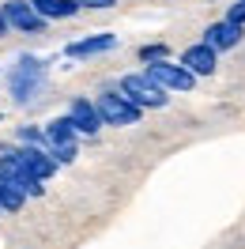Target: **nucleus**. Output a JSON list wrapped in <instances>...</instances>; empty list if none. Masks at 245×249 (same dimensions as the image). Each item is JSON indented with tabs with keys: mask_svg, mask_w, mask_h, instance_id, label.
Returning a JSON list of instances; mask_svg holds the SVG:
<instances>
[{
	"mask_svg": "<svg viewBox=\"0 0 245 249\" xmlns=\"http://www.w3.org/2000/svg\"><path fill=\"white\" fill-rule=\"evenodd\" d=\"M94 109H98L102 124H113V128H128V124H136L143 117V109L136 102H128L117 87H102L94 94Z\"/></svg>",
	"mask_w": 245,
	"mask_h": 249,
	"instance_id": "obj_1",
	"label": "nucleus"
},
{
	"mask_svg": "<svg viewBox=\"0 0 245 249\" xmlns=\"http://www.w3.org/2000/svg\"><path fill=\"white\" fill-rule=\"evenodd\" d=\"M143 76L151 79L155 87H162L166 94H189L196 87V76L181 61H151V64H143Z\"/></svg>",
	"mask_w": 245,
	"mask_h": 249,
	"instance_id": "obj_2",
	"label": "nucleus"
},
{
	"mask_svg": "<svg viewBox=\"0 0 245 249\" xmlns=\"http://www.w3.org/2000/svg\"><path fill=\"white\" fill-rule=\"evenodd\" d=\"M117 91H121L128 102H136L140 109H162L170 102V94L162 91V87H155L143 72H128V76H121V79H117Z\"/></svg>",
	"mask_w": 245,
	"mask_h": 249,
	"instance_id": "obj_3",
	"label": "nucleus"
},
{
	"mask_svg": "<svg viewBox=\"0 0 245 249\" xmlns=\"http://www.w3.org/2000/svg\"><path fill=\"white\" fill-rule=\"evenodd\" d=\"M42 79H46V61L34 57V53H23L19 64L12 68V98L16 102H31V94L42 87Z\"/></svg>",
	"mask_w": 245,
	"mask_h": 249,
	"instance_id": "obj_4",
	"label": "nucleus"
},
{
	"mask_svg": "<svg viewBox=\"0 0 245 249\" xmlns=\"http://www.w3.org/2000/svg\"><path fill=\"white\" fill-rule=\"evenodd\" d=\"M0 151H8V155L16 159L34 181H49V178L57 174V159L49 155L46 147H31V143H16V147H8V143H4Z\"/></svg>",
	"mask_w": 245,
	"mask_h": 249,
	"instance_id": "obj_5",
	"label": "nucleus"
},
{
	"mask_svg": "<svg viewBox=\"0 0 245 249\" xmlns=\"http://www.w3.org/2000/svg\"><path fill=\"white\" fill-rule=\"evenodd\" d=\"M0 16L8 23V31H16V34H42L49 27L46 19L34 12L31 0H4L0 4Z\"/></svg>",
	"mask_w": 245,
	"mask_h": 249,
	"instance_id": "obj_6",
	"label": "nucleus"
},
{
	"mask_svg": "<svg viewBox=\"0 0 245 249\" xmlns=\"http://www.w3.org/2000/svg\"><path fill=\"white\" fill-rule=\"evenodd\" d=\"M245 38V27H238V23H230V19H215V23H208V31H204V46H211L215 53H230V49H238Z\"/></svg>",
	"mask_w": 245,
	"mask_h": 249,
	"instance_id": "obj_7",
	"label": "nucleus"
},
{
	"mask_svg": "<svg viewBox=\"0 0 245 249\" xmlns=\"http://www.w3.org/2000/svg\"><path fill=\"white\" fill-rule=\"evenodd\" d=\"M0 178H8V181H12V185L19 189V193H23V196H27V200H31V196H42V193H46V181H34L31 174L23 170V166H19L16 159L8 155V151H0Z\"/></svg>",
	"mask_w": 245,
	"mask_h": 249,
	"instance_id": "obj_8",
	"label": "nucleus"
},
{
	"mask_svg": "<svg viewBox=\"0 0 245 249\" xmlns=\"http://www.w3.org/2000/svg\"><path fill=\"white\" fill-rule=\"evenodd\" d=\"M109 49H117V34H91V38H79V42H68L64 53L72 57V61H91V57H102Z\"/></svg>",
	"mask_w": 245,
	"mask_h": 249,
	"instance_id": "obj_9",
	"label": "nucleus"
},
{
	"mask_svg": "<svg viewBox=\"0 0 245 249\" xmlns=\"http://www.w3.org/2000/svg\"><path fill=\"white\" fill-rule=\"evenodd\" d=\"M68 117L76 121L79 136H94V132L102 128V117H98V109H94V98H87V94H76V98L68 102Z\"/></svg>",
	"mask_w": 245,
	"mask_h": 249,
	"instance_id": "obj_10",
	"label": "nucleus"
},
{
	"mask_svg": "<svg viewBox=\"0 0 245 249\" xmlns=\"http://www.w3.org/2000/svg\"><path fill=\"white\" fill-rule=\"evenodd\" d=\"M181 64L192 72V76H215V68H219V53H215L211 46H204V42H196V46L181 49Z\"/></svg>",
	"mask_w": 245,
	"mask_h": 249,
	"instance_id": "obj_11",
	"label": "nucleus"
},
{
	"mask_svg": "<svg viewBox=\"0 0 245 249\" xmlns=\"http://www.w3.org/2000/svg\"><path fill=\"white\" fill-rule=\"evenodd\" d=\"M31 4H34V12L46 19V23H57V19H72V16H79V12H83L76 0H31Z\"/></svg>",
	"mask_w": 245,
	"mask_h": 249,
	"instance_id": "obj_12",
	"label": "nucleus"
},
{
	"mask_svg": "<svg viewBox=\"0 0 245 249\" xmlns=\"http://www.w3.org/2000/svg\"><path fill=\"white\" fill-rule=\"evenodd\" d=\"M68 140H79V132H76V121L68 113H61L46 124V143L53 147V143H68Z\"/></svg>",
	"mask_w": 245,
	"mask_h": 249,
	"instance_id": "obj_13",
	"label": "nucleus"
},
{
	"mask_svg": "<svg viewBox=\"0 0 245 249\" xmlns=\"http://www.w3.org/2000/svg\"><path fill=\"white\" fill-rule=\"evenodd\" d=\"M23 204H27V196H23V193H19V189L12 185L8 178H0V208L16 215V212H19V208H23Z\"/></svg>",
	"mask_w": 245,
	"mask_h": 249,
	"instance_id": "obj_14",
	"label": "nucleus"
},
{
	"mask_svg": "<svg viewBox=\"0 0 245 249\" xmlns=\"http://www.w3.org/2000/svg\"><path fill=\"white\" fill-rule=\"evenodd\" d=\"M49 155L57 159V166H68V162H76L79 159V140H68V143H53V147H46Z\"/></svg>",
	"mask_w": 245,
	"mask_h": 249,
	"instance_id": "obj_15",
	"label": "nucleus"
},
{
	"mask_svg": "<svg viewBox=\"0 0 245 249\" xmlns=\"http://www.w3.org/2000/svg\"><path fill=\"white\" fill-rule=\"evenodd\" d=\"M140 64H151V61H170V46L166 42H147V46H140Z\"/></svg>",
	"mask_w": 245,
	"mask_h": 249,
	"instance_id": "obj_16",
	"label": "nucleus"
},
{
	"mask_svg": "<svg viewBox=\"0 0 245 249\" xmlns=\"http://www.w3.org/2000/svg\"><path fill=\"white\" fill-rule=\"evenodd\" d=\"M16 140L19 143H31V147H49L46 143V128H38V124H23L16 132Z\"/></svg>",
	"mask_w": 245,
	"mask_h": 249,
	"instance_id": "obj_17",
	"label": "nucleus"
},
{
	"mask_svg": "<svg viewBox=\"0 0 245 249\" xmlns=\"http://www.w3.org/2000/svg\"><path fill=\"white\" fill-rule=\"evenodd\" d=\"M227 19H230V23H238V27H245V0H234V4H230Z\"/></svg>",
	"mask_w": 245,
	"mask_h": 249,
	"instance_id": "obj_18",
	"label": "nucleus"
},
{
	"mask_svg": "<svg viewBox=\"0 0 245 249\" xmlns=\"http://www.w3.org/2000/svg\"><path fill=\"white\" fill-rule=\"evenodd\" d=\"M79 8H94V12H106V8H113L117 0H76Z\"/></svg>",
	"mask_w": 245,
	"mask_h": 249,
	"instance_id": "obj_19",
	"label": "nucleus"
},
{
	"mask_svg": "<svg viewBox=\"0 0 245 249\" xmlns=\"http://www.w3.org/2000/svg\"><path fill=\"white\" fill-rule=\"evenodd\" d=\"M4 34H8V23H4V16H0V38H4Z\"/></svg>",
	"mask_w": 245,
	"mask_h": 249,
	"instance_id": "obj_20",
	"label": "nucleus"
},
{
	"mask_svg": "<svg viewBox=\"0 0 245 249\" xmlns=\"http://www.w3.org/2000/svg\"><path fill=\"white\" fill-rule=\"evenodd\" d=\"M0 212H4V208H0Z\"/></svg>",
	"mask_w": 245,
	"mask_h": 249,
	"instance_id": "obj_21",
	"label": "nucleus"
}]
</instances>
